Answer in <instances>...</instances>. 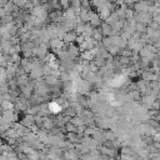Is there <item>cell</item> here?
Here are the masks:
<instances>
[{
    "label": "cell",
    "mask_w": 160,
    "mask_h": 160,
    "mask_svg": "<svg viewBox=\"0 0 160 160\" xmlns=\"http://www.w3.org/2000/svg\"><path fill=\"white\" fill-rule=\"evenodd\" d=\"M29 0H12V4L18 8H24L25 5H28Z\"/></svg>",
    "instance_id": "6da1fadb"
}]
</instances>
